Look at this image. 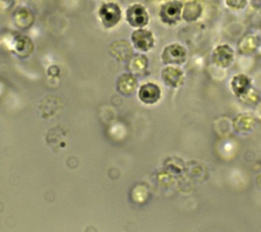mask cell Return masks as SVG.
Instances as JSON below:
<instances>
[{"label": "cell", "instance_id": "cell-1", "mask_svg": "<svg viewBox=\"0 0 261 232\" xmlns=\"http://www.w3.org/2000/svg\"><path fill=\"white\" fill-rule=\"evenodd\" d=\"M188 59L187 48L179 43L166 45L161 52V61L165 65L180 66Z\"/></svg>", "mask_w": 261, "mask_h": 232}, {"label": "cell", "instance_id": "cell-2", "mask_svg": "<svg viewBox=\"0 0 261 232\" xmlns=\"http://www.w3.org/2000/svg\"><path fill=\"white\" fill-rule=\"evenodd\" d=\"M184 3L179 0H170L164 2L159 8V18L161 22L167 25H175L181 20Z\"/></svg>", "mask_w": 261, "mask_h": 232}, {"label": "cell", "instance_id": "cell-3", "mask_svg": "<svg viewBox=\"0 0 261 232\" xmlns=\"http://www.w3.org/2000/svg\"><path fill=\"white\" fill-rule=\"evenodd\" d=\"M98 16L105 28H113L121 19V9L114 2H106L100 6Z\"/></svg>", "mask_w": 261, "mask_h": 232}, {"label": "cell", "instance_id": "cell-4", "mask_svg": "<svg viewBox=\"0 0 261 232\" xmlns=\"http://www.w3.org/2000/svg\"><path fill=\"white\" fill-rule=\"evenodd\" d=\"M125 19L127 23L136 28H143L149 23V13L147 9L139 3L129 5L125 10Z\"/></svg>", "mask_w": 261, "mask_h": 232}, {"label": "cell", "instance_id": "cell-5", "mask_svg": "<svg viewBox=\"0 0 261 232\" xmlns=\"http://www.w3.org/2000/svg\"><path fill=\"white\" fill-rule=\"evenodd\" d=\"M211 60L218 68H228L234 60V51L228 44H219L213 49Z\"/></svg>", "mask_w": 261, "mask_h": 232}, {"label": "cell", "instance_id": "cell-6", "mask_svg": "<svg viewBox=\"0 0 261 232\" xmlns=\"http://www.w3.org/2000/svg\"><path fill=\"white\" fill-rule=\"evenodd\" d=\"M130 40L134 48L141 52H148L155 45V38L153 33L144 27L136 28L130 35Z\"/></svg>", "mask_w": 261, "mask_h": 232}, {"label": "cell", "instance_id": "cell-7", "mask_svg": "<svg viewBox=\"0 0 261 232\" xmlns=\"http://www.w3.org/2000/svg\"><path fill=\"white\" fill-rule=\"evenodd\" d=\"M161 79L165 85L176 89L182 85L185 81V73L179 66L166 65L161 70Z\"/></svg>", "mask_w": 261, "mask_h": 232}, {"label": "cell", "instance_id": "cell-8", "mask_svg": "<svg viewBox=\"0 0 261 232\" xmlns=\"http://www.w3.org/2000/svg\"><path fill=\"white\" fill-rule=\"evenodd\" d=\"M230 89L238 98L245 99L251 93L252 80L244 73L236 74L230 79Z\"/></svg>", "mask_w": 261, "mask_h": 232}, {"label": "cell", "instance_id": "cell-9", "mask_svg": "<svg viewBox=\"0 0 261 232\" xmlns=\"http://www.w3.org/2000/svg\"><path fill=\"white\" fill-rule=\"evenodd\" d=\"M10 43L11 51L19 58H28L34 51V43L24 35H15Z\"/></svg>", "mask_w": 261, "mask_h": 232}, {"label": "cell", "instance_id": "cell-10", "mask_svg": "<svg viewBox=\"0 0 261 232\" xmlns=\"http://www.w3.org/2000/svg\"><path fill=\"white\" fill-rule=\"evenodd\" d=\"M138 96L141 102L146 105H153L161 98V90L154 82H146L139 89Z\"/></svg>", "mask_w": 261, "mask_h": 232}, {"label": "cell", "instance_id": "cell-11", "mask_svg": "<svg viewBox=\"0 0 261 232\" xmlns=\"http://www.w3.org/2000/svg\"><path fill=\"white\" fill-rule=\"evenodd\" d=\"M109 52L118 61H128L134 56L132 45L123 39L114 41L109 46Z\"/></svg>", "mask_w": 261, "mask_h": 232}, {"label": "cell", "instance_id": "cell-12", "mask_svg": "<svg viewBox=\"0 0 261 232\" xmlns=\"http://www.w3.org/2000/svg\"><path fill=\"white\" fill-rule=\"evenodd\" d=\"M14 25L19 30H28L35 22V15L28 7L21 6L14 10L12 14Z\"/></svg>", "mask_w": 261, "mask_h": 232}, {"label": "cell", "instance_id": "cell-13", "mask_svg": "<svg viewBox=\"0 0 261 232\" xmlns=\"http://www.w3.org/2000/svg\"><path fill=\"white\" fill-rule=\"evenodd\" d=\"M204 11L203 5L198 0H190L184 4L181 19L186 22L192 23L199 20Z\"/></svg>", "mask_w": 261, "mask_h": 232}, {"label": "cell", "instance_id": "cell-14", "mask_svg": "<svg viewBox=\"0 0 261 232\" xmlns=\"http://www.w3.org/2000/svg\"><path fill=\"white\" fill-rule=\"evenodd\" d=\"M233 129L240 134H247L251 132L255 126V118L250 113L239 114L232 122Z\"/></svg>", "mask_w": 261, "mask_h": 232}, {"label": "cell", "instance_id": "cell-15", "mask_svg": "<svg viewBox=\"0 0 261 232\" xmlns=\"http://www.w3.org/2000/svg\"><path fill=\"white\" fill-rule=\"evenodd\" d=\"M138 85L137 78L135 77L134 74L126 72L122 73L118 76L117 81H116V86L117 91H119L122 95H132Z\"/></svg>", "mask_w": 261, "mask_h": 232}, {"label": "cell", "instance_id": "cell-16", "mask_svg": "<svg viewBox=\"0 0 261 232\" xmlns=\"http://www.w3.org/2000/svg\"><path fill=\"white\" fill-rule=\"evenodd\" d=\"M61 107V101L55 96H48L44 98L39 105L42 116L45 118L54 115Z\"/></svg>", "mask_w": 261, "mask_h": 232}, {"label": "cell", "instance_id": "cell-17", "mask_svg": "<svg viewBox=\"0 0 261 232\" xmlns=\"http://www.w3.org/2000/svg\"><path fill=\"white\" fill-rule=\"evenodd\" d=\"M128 61V69L134 75H142L149 65V59L144 54H136Z\"/></svg>", "mask_w": 261, "mask_h": 232}, {"label": "cell", "instance_id": "cell-18", "mask_svg": "<svg viewBox=\"0 0 261 232\" xmlns=\"http://www.w3.org/2000/svg\"><path fill=\"white\" fill-rule=\"evenodd\" d=\"M259 46V39L255 35H246L242 38L239 43V51L244 55H249L254 53Z\"/></svg>", "mask_w": 261, "mask_h": 232}, {"label": "cell", "instance_id": "cell-19", "mask_svg": "<svg viewBox=\"0 0 261 232\" xmlns=\"http://www.w3.org/2000/svg\"><path fill=\"white\" fill-rule=\"evenodd\" d=\"M248 0H225V5L232 10H242L246 7Z\"/></svg>", "mask_w": 261, "mask_h": 232}, {"label": "cell", "instance_id": "cell-20", "mask_svg": "<svg viewBox=\"0 0 261 232\" xmlns=\"http://www.w3.org/2000/svg\"><path fill=\"white\" fill-rule=\"evenodd\" d=\"M15 0H0V11L7 12L14 6Z\"/></svg>", "mask_w": 261, "mask_h": 232}, {"label": "cell", "instance_id": "cell-21", "mask_svg": "<svg viewBox=\"0 0 261 232\" xmlns=\"http://www.w3.org/2000/svg\"><path fill=\"white\" fill-rule=\"evenodd\" d=\"M256 113H257V116L261 119V104L257 107V109H256Z\"/></svg>", "mask_w": 261, "mask_h": 232}, {"label": "cell", "instance_id": "cell-22", "mask_svg": "<svg viewBox=\"0 0 261 232\" xmlns=\"http://www.w3.org/2000/svg\"><path fill=\"white\" fill-rule=\"evenodd\" d=\"M160 1H165L166 2V1H170V0H160Z\"/></svg>", "mask_w": 261, "mask_h": 232}, {"label": "cell", "instance_id": "cell-23", "mask_svg": "<svg viewBox=\"0 0 261 232\" xmlns=\"http://www.w3.org/2000/svg\"><path fill=\"white\" fill-rule=\"evenodd\" d=\"M198 1H200V0H198Z\"/></svg>", "mask_w": 261, "mask_h": 232}]
</instances>
